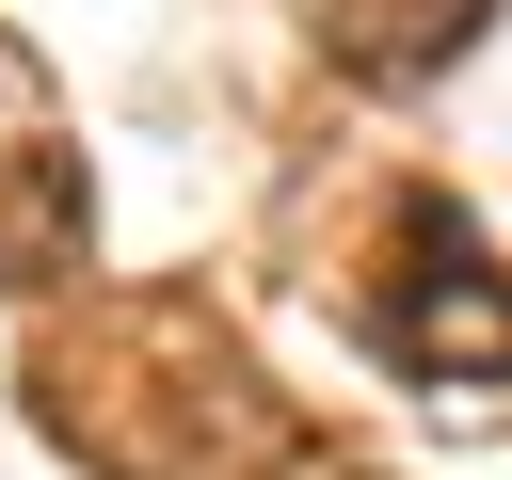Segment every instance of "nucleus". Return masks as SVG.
<instances>
[{
  "instance_id": "f03ea898",
  "label": "nucleus",
  "mask_w": 512,
  "mask_h": 480,
  "mask_svg": "<svg viewBox=\"0 0 512 480\" xmlns=\"http://www.w3.org/2000/svg\"><path fill=\"white\" fill-rule=\"evenodd\" d=\"M480 16L496 0H320V48H336V80H432V64H464L480 48Z\"/></svg>"
},
{
  "instance_id": "7ed1b4c3",
  "label": "nucleus",
  "mask_w": 512,
  "mask_h": 480,
  "mask_svg": "<svg viewBox=\"0 0 512 480\" xmlns=\"http://www.w3.org/2000/svg\"><path fill=\"white\" fill-rule=\"evenodd\" d=\"M64 240H80V160H64V144H32V160L0 176V288H48V272H64Z\"/></svg>"
},
{
  "instance_id": "f257e3e1",
  "label": "nucleus",
  "mask_w": 512,
  "mask_h": 480,
  "mask_svg": "<svg viewBox=\"0 0 512 480\" xmlns=\"http://www.w3.org/2000/svg\"><path fill=\"white\" fill-rule=\"evenodd\" d=\"M400 256H416V272L384 288V336H400L416 368H512V288H496L480 256H448V208H432V192L400 208Z\"/></svg>"
}]
</instances>
